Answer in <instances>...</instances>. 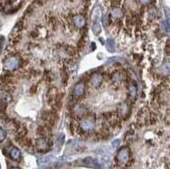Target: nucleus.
I'll use <instances>...</instances> for the list:
<instances>
[{"label":"nucleus","instance_id":"20e7f679","mask_svg":"<svg viewBox=\"0 0 170 169\" xmlns=\"http://www.w3.org/2000/svg\"><path fill=\"white\" fill-rule=\"evenodd\" d=\"M80 127H81L82 129H83L84 131H91V130H93L94 128H95V123H94L91 120L86 119V120H83V121L81 122Z\"/></svg>","mask_w":170,"mask_h":169},{"label":"nucleus","instance_id":"6e6552de","mask_svg":"<svg viewBox=\"0 0 170 169\" xmlns=\"http://www.w3.org/2000/svg\"><path fill=\"white\" fill-rule=\"evenodd\" d=\"M74 23L77 27H83L85 25V19L82 16H76L74 17Z\"/></svg>","mask_w":170,"mask_h":169},{"label":"nucleus","instance_id":"1a4fd4ad","mask_svg":"<svg viewBox=\"0 0 170 169\" xmlns=\"http://www.w3.org/2000/svg\"><path fill=\"white\" fill-rule=\"evenodd\" d=\"M106 49L111 53H113L115 51V43H114L113 39L108 38L106 40Z\"/></svg>","mask_w":170,"mask_h":169},{"label":"nucleus","instance_id":"7ed1b4c3","mask_svg":"<svg viewBox=\"0 0 170 169\" xmlns=\"http://www.w3.org/2000/svg\"><path fill=\"white\" fill-rule=\"evenodd\" d=\"M117 161L121 163H126L129 158V150L127 148H123L118 151L117 154Z\"/></svg>","mask_w":170,"mask_h":169},{"label":"nucleus","instance_id":"39448f33","mask_svg":"<svg viewBox=\"0 0 170 169\" xmlns=\"http://www.w3.org/2000/svg\"><path fill=\"white\" fill-rule=\"evenodd\" d=\"M36 146H37V149L40 151H44L48 149L49 147V143L46 139H38L36 143Z\"/></svg>","mask_w":170,"mask_h":169},{"label":"nucleus","instance_id":"dca6fc26","mask_svg":"<svg viewBox=\"0 0 170 169\" xmlns=\"http://www.w3.org/2000/svg\"><path fill=\"white\" fill-rule=\"evenodd\" d=\"M1 26H2V24H1V21H0V29H1Z\"/></svg>","mask_w":170,"mask_h":169},{"label":"nucleus","instance_id":"2eb2a0df","mask_svg":"<svg viewBox=\"0 0 170 169\" xmlns=\"http://www.w3.org/2000/svg\"><path fill=\"white\" fill-rule=\"evenodd\" d=\"M118 144H119V140H116V141H114L113 142L114 146H116V145H118Z\"/></svg>","mask_w":170,"mask_h":169},{"label":"nucleus","instance_id":"9b49d317","mask_svg":"<svg viewBox=\"0 0 170 169\" xmlns=\"http://www.w3.org/2000/svg\"><path fill=\"white\" fill-rule=\"evenodd\" d=\"M112 16L114 18H119L123 16V12L120 9H114L112 11Z\"/></svg>","mask_w":170,"mask_h":169},{"label":"nucleus","instance_id":"423d86ee","mask_svg":"<svg viewBox=\"0 0 170 169\" xmlns=\"http://www.w3.org/2000/svg\"><path fill=\"white\" fill-rule=\"evenodd\" d=\"M102 80H103V77L100 74H95L91 77V81H90V83L93 87H98L100 85V83L102 82Z\"/></svg>","mask_w":170,"mask_h":169},{"label":"nucleus","instance_id":"4468645a","mask_svg":"<svg viewBox=\"0 0 170 169\" xmlns=\"http://www.w3.org/2000/svg\"><path fill=\"white\" fill-rule=\"evenodd\" d=\"M142 3H144V4H146V3H148L151 0H140Z\"/></svg>","mask_w":170,"mask_h":169},{"label":"nucleus","instance_id":"f8f14e48","mask_svg":"<svg viewBox=\"0 0 170 169\" xmlns=\"http://www.w3.org/2000/svg\"><path fill=\"white\" fill-rule=\"evenodd\" d=\"M163 26H164V29L166 31L167 33L169 32V20H166L163 23Z\"/></svg>","mask_w":170,"mask_h":169},{"label":"nucleus","instance_id":"f257e3e1","mask_svg":"<svg viewBox=\"0 0 170 169\" xmlns=\"http://www.w3.org/2000/svg\"><path fill=\"white\" fill-rule=\"evenodd\" d=\"M101 18V9L100 7L95 8L92 14V30L95 34H99L101 31L100 20Z\"/></svg>","mask_w":170,"mask_h":169},{"label":"nucleus","instance_id":"f03ea898","mask_svg":"<svg viewBox=\"0 0 170 169\" xmlns=\"http://www.w3.org/2000/svg\"><path fill=\"white\" fill-rule=\"evenodd\" d=\"M19 65L20 59H18L17 57L13 56L5 60V62L3 64V67L7 71H13V70L18 68Z\"/></svg>","mask_w":170,"mask_h":169},{"label":"nucleus","instance_id":"9d476101","mask_svg":"<svg viewBox=\"0 0 170 169\" xmlns=\"http://www.w3.org/2000/svg\"><path fill=\"white\" fill-rule=\"evenodd\" d=\"M10 156H11V158L14 159V160H18L20 158V150H18V149H16V148L12 149L11 152H10Z\"/></svg>","mask_w":170,"mask_h":169},{"label":"nucleus","instance_id":"ddd939ff","mask_svg":"<svg viewBox=\"0 0 170 169\" xmlns=\"http://www.w3.org/2000/svg\"><path fill=\"white\" fill-rule=\"evenodd\" d=\"M6 137V132L3 129L0 128V141H3Z\"/></svg>","mask_w":170,"mask_h":169},{"label":"nucleus","instance_id":"0eeeda50","mask_svg":"<svg viewBox=\"0 0 170 169\" xmlns=\"http://www.w3.org/2000/svg\"><path fill=\"white\" fill-rule=\"evenodd\" d=\"M85 90V86L83 82H79L77 84H76L75 88H74V94L76 96H81L84 93Z\"/></svg>","mask_w":170,"mask_h":169}]
</instances>
